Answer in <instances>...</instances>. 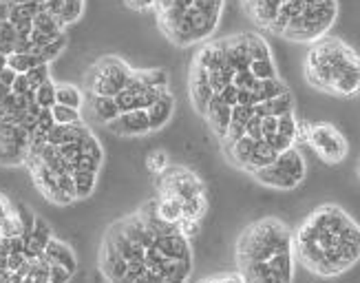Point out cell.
<instances>
[{"label":"cell","mask_w":360,"mask_h":283,"mask_svg":"<svg viewBox=\"0 0 360 283\" xmlns=\"http://www.w3.org/2000/svg\"><path fill=\"white\" fill-rule=\"evenodd\" d=\"M294 257L309 272L332 279L360 261V226L338 203H323L294 230Z\"/></svg>","instance_id":"7a4b0ae2"},{"label":"cell","mask_w":360,"mask_h":283,"mask_svg":"<svg viewBox=\"0 0 360 283\" xmlns=\"http://www.w3.org/2000/svg\"><path fill=\"white\" fill-rule=\"evenodd\" d=\"M36 104L40 108H51L56 104V82H53V77H49V80L42 82L36 89Z\"/></svg>","instance_id":"7402d4cb"},{"label":"cell","mask_w":360,"mask_h":283,"mask_svg":"<svg viewBox=\"0 0 360 283\" xmlns=\"http://www.w3.org/2000/svg\"><path fill=\"white\" fill-rule=\"evenodd\" d=\"M305 144H309V149L319 155L321 162L330 164V166L340 164L349 155L347 137L342 135L340 129H336L334 124H330V122L309 124Z\"/></svg>","instance_id":"30bf717a"},{"label":"cell","mask_w":360,"mask_h":283,"mask_svg":"<svg viewBox=\"0 0 360 283\" xmlns=\"http://www.w3.org/2000/svg\"><path fill=\"white\" fill-rule=\"evenodd\" d=\"M168 166H170V155H168L166 151L158 149V151H150V153L146 155V168H148V172H150L153 177L162 175V172H164Z\"/></svg>","instance_id":"44dd1931"},{"label":"cell","mask_w":360,"mask_h":283,"mask_svg":"<svg viewBox=\"0 0 360 283\" xmlns=\"http://www.w3.org/2000/svg\"><path fill=\"white\" fill-rule=\"evenodd\" d=\"M294 248V232L278 217H263L245 226L237 239V270L252 263H263L283 250Z\"/></svg>","instance_id":"8992f818"},{"label":"cell","mask_w":360,"mask_h":283,"mask_svg":"<svg viewBox=\"0 0 360 283\" xmlns=\"http://www.w3.org/2000/svg\"><path fill=\"white\" fill-rule=\"evenodd\" d=\"M124 5H127L131 11H137V13H148L155 9L158 5V0H124Z\"/></svg>","instance_id":"cb8c5ba5"},{"label":"cell","mask_w":360,"mask_h":283,"mask_svg":"<svg viewBox=\"0 0 360 283\" xmlns=\"http://www.w3.org/2000/svg\"><path fill=\"white\" fill-rule=\"evenodd\" d=\"M168 89H170V75L166 69H135L127 89L120 96H115V104L120 108V113L148 108Z\"/></svg>","instance_id":"9c48e42d"},{"label":"cell","mask_w":360,"mask_h":283,"mask_svg":"<svg viewBox=\"0 0 360 283\" xmlns=\"http://www.w3.org/2000/svg\"><path fill=\"white\" fill-rule=\"evenodd\" d=\"M84 100H86V96L80 87H75L71 82H56V104L71 106V108H77V111H82Z\"/></svg>","instance_id":"ac0fdd59"},{"label":"cell","mask_w":360,"mask_h":283,"mask_svg":"<svg viewBox=\"0 0 360 283\" xmlns=\"http://www.w3.org/2000/svg\"><path fill=\"white\" fill-rule=\"evenodd\" d=\"M307 162L299 146H290L283 153H278L270 164L255 170L252 177L265 188L274 191H294L305 182Z\"/></svg>","instance_id":"ba28073f"},{"label":"cell","mask_w":360,"mask_h":283,"mask_svg":"<svg viewBox=\"0 0 360 283\" xmlns=\"http://www.w3.org/2000/svg\"><path fill=\"white\" fill-rule=\"evenodd\" d=\"M86 96V93H84ZM120 115V108L115 104V98H104V96H86L82 106V118H86L91 124H100L106 127L108 122H113Z\"/></svg>","instance_id":"5bb4252c"},{"label":"cell","mask_w":360,"mask_h":283,"mask_svg":"<svg viewBox=\"0 0 360 283\" xmlns=\"http://www.w3.org/2000/svg\"><path fill=\"white\" fill-rule=\"evenodd\" d=\"M197 283H245V279L239 270H234V272H219V275L206 277Z\"/></svg>","instance_id":"603a6c76"},{"label":"cell","mask_w":360,"mask_h":283,"mask_svg":"<svg viewBox=\"0 0 360 283\" xmlns=\"http://www.w3.org/2000/svg\"><path fill=\"white\" fill-rule=\"evenodd\" d=\"M245 279V283H292L296 272V257L294 248L283 250L274 255L272 259L263 263H252L239 270Z\"/></svg>","instance_id":"7c38bea8"},{"label":"cell","mask_w":360,"mask_h":283,"mask_svg":"<svg viewBox=\"0 0 360 283\" xmlns=\"http://www.w3.org/2000/svg\"><path fill=\"white\" fill-rule=\"evenodd\" d=\"M104 129L108 133L117 135V137H146V135L153 133L146 108H137V111L120 113L113 122H108Z\"/></svg>","instance_id":"4fadbf2b"},{"label":"cell","mask_w":360,"mask_h":283,"mask_svg":"<svg viewBox=\"0 0 360 283\" xmlns=\"http://www.w3.org/2000/svg\"><path fill=\"white\" fill-rule=\"evenodd\" d=\"M51 118L56 124L60 127H71V124H77V122H84L82 118V111H77V108H71V106H62V104H53L51 108Z\"/></svg>","instance_id":"ffe728a7"},{"label":"cell","mask_w":360,"mask_h":283,"mask_svg":"<svg viewBox=\"0 0 360 283\" xmlns=\"http://www.w3.org/2000/svg\"><path fill=\"white\" fill-rule=\"evenodd\" d=\"M241 7L261 31L301 44L325 38L338 18L336 0H241Z\"/></svg>","instance_id":"3957f363"},{"label":"cell","mask_w":360,"mask_h":283,"mask_svg":"<svg viewBox=\"0 0 360 283\" xmlns=\"http://www.w3.org/2000/svg\"><path fill=\"white\" fill-rule=\"evenodd\" d=\"M44 259L49 263H56V265H62V268L71 270L73 275L77 272V257L73 253V248L69 244H65L58 237H51L49 244L44 248Z\"/></svg>","instance_id":"2e32d148"},{"label":"cell","mask_w":360,"mask_h":283,"mask_svg":"<svg viewBox=\"0 0 360 283\" xmlns=\"http://www.w3.org/2000/svg\"><path fill=\"white\" fill-rule=\"evenodd\" d=\"M153 208L158 219H162L168 226H177L184 219V201L170 195H155L153 197Z\"/></svg>","instance_id":"e0dca14e"},{"label":"cell","mask_w":360,"mask_h":283,"mask_svg":"<svg viewBox=\"0 0 360 283\" xmlns=\"http://www.w3.org/2000/svg\"><path fill=\"white\" fill-rule=\"evenodd\" d=\"M175 104H177V100L173 96V91L168 89V91H164L162 96L146 108L153 133L162 131L166 124H170V120H173V115H175Z\"/></svg>","instance_id":"9a60e30c"},{"label":"cell","mask_w":360,"mask_h":283,"mask_svg":"<svg viewBox=\"0 0 360 283\" xmlns=\"http://www.w3.org/2000/svg\"><path fill=\"white\" fill-rule=\"evenodd\" d=\"M303 75L311 89L334 98L360 96V56L338 36H325L309 44Z\"/></svg>","instance_id":"277c9868"},{"label":"cell","mask_w":360,"mask_h":283,"mask_svg":"<svg viewBox=\"0 0 360 283\" xmlns=\"http://www.w3.org/2000/svg\"><path fill=\"white\" fill-rule=\"evenodd\" d=\"M13 210V203H11V199L7 197V195H3L0 193V222H3V219L9 215Z\"/></svg>","instance_id":"d4e9b609"},{"label":"cell","mask_w":360,"mask_h":283,"mask_svg":"<svg viewBox=\"0 0 360 283\" xmlns=\"http://www.w3.org/2000/svg\"><path fill=\"white\" fill-rule=\"evenodd\" d=\"M98 175L100 172H91V170L73 172V186H75L77 199H86L93 195V191H96V186H98Z\"/></svg>","instance_id":"d6986e66"},{"label":"cell","mask_w":360,"mask_h":283,"mask_svg":"<svg viewBox=\"0 0 360 283\" xmlns=\"http://www.w3.org/2000/svg\"><path fill=\"white\" fill-rule=\"evenodd\" d=\"M155 188H158V195L177 197L184 203L199 195H206V184L201 182L197 172L193 168L177 164H170L162 175L155 177Z\"/></svg>","instance_id":"8fae6325"},{"label":"cell","mask_w":360,"mask_h":283,"mask_svg":"<svg viewBox=\"0 0 360 283\" xmlns=\"http://www.w3.org/2000/svg\"><path fill=\"white\" fill-rule=\"evenodd\" d=\"M191 102L219 144L245 135L255 118L294 113V96L278 75L268 40L234 34L203 42L188 75Z\"/></svg>","instance_id":"6da1fadb"},{"label":"cell","mask_w":360,"mask_h":283,"mask_svg":"<svg viewBox=\"0 0 360 283\" xmlns=\"http://www.w3.org/2000/svg\"><path fill=\"white\" fill-rule=\"evenodd\" d=\"M224 9L226 0H158L153 11L164 38L179 49H188L212 40Z\"/></svg>","instance_id":"5b68a950"},{"label":"cell","mask_w":360,"mask_h":283,"mask_svg":"<svg viewBox=\"0 0 360 283\" xmlns=\"http://www.w3.org/2000/svg\"><path fill=\"white\" fill-rule=\"evenodd\" d=\"M135 69L120 56H102L96 60L84 73L82 91L86 96H104L115 98L127 89Z\"/></svg>","instance_id":"52a82bcc"}]
</instances>
